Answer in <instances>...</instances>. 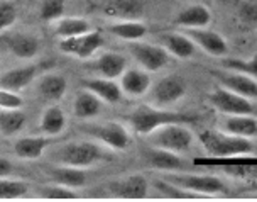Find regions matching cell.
Returning <instances> with one entry per match:
<instances>
[{"label": "cell", "instance_id": "obj_1", "mask_svg": "<svg viewBox=\"0 0 257 202\" xmlns=\"http://www.w3.org/2000/svg\"><path fill=\"white\" fill-rule=\"evenodd\" d=\"M200 143L212 157L228 158L249 155L254 151V143L250 138H242L220 131H203L200 134Z\"/></svg>", "mask_w": 257, "mask_h": 202}, {"label": "cell", "instance_id": "obj_2", "mask_svg": "<svg viewBox=\"0 0 257 202\" xmlns=\"http://www.w3.org/2000/svg\"><path fill=\"white\" fill-rule=\"evenodd\" d=\"M195 117L186 116V114L181 112H173V111H164V109H156L151 107V105H139L134 112L128 117V122H131L132 129H134L137 134L148 136L149 132H153L154 129H158L161 126H166V124H173V122H193Z\"/></svg>", "mask_w": 257, "mask_h": 202}, {"label": "cell", "instance_id": "obj_3", "mask_svg": "<svg viewBox=\"0 0 257 202\" xmlns=\"http://www.w3.org/2000/svg\"><path fill=\"white\" fill-rule=\"evenodd\" d=\"M193 141H195L193 132L181 122L166 124L148 134V143L153 148L174 151V153H183L190 150Z\"/></svg>", "mask_w": 257, "mask_h": 202}, {"label": "cell", "instance_id": "obj_4", "mask_svg": "<svg viewBox=\"0 0 257 202\" xmlns=\"http://www.w3.org/2000/svg\"><path fill=\"white\" fill-rule=\"evenodd\" d=\"M103 157L102 148L90 141H76V143H68L63 146L58 153L59 162L63 165H70L76 168H86L98 162Z\"/></svg>", "mask_w": 257, "mask_h": 202}, {"label": "cell", "instance_id": "obj_5", "mask_svg": "<svg viewBox=\"0 0 257 202\" xmlns=\"http://www.w3.org/2000/svg\"><path fill=\"white\" fill-rule=\"evenodd\" d=\"M81 131L96 138L98 141H102L103 145H107L113 150H125L131 145V134H128L127 127L115 121L88 124V126L81 127Z\"/></svg>", "mask_w": 257, "mask_h": 202}, {"label": "cell", "instance_id": "obj_6", "mask_svg": "<svg viewBox=\"0 0 257 202\" xmlns=\"http://www.w3.org/2000/svg\"><path fill=\"white\" fill-rule=\"evenodd\" d=\"M210 104L220 112L228 114V116H238V114H252L254 105L250 104V99H245L235 92L225 89V87H217L208 94Z\"/></svg>", "mask_w": 257, "mask_h": 202}, {"label": "cell", "instance_id": "obj_7", "mask_svg": "<svg viewBox=\"0 0 257 202\" xmlns=\"http://www.w3.org/2000/svg\"><path fill=\"white\" fill-rule=\"evenodd\" d=\"M166 180L200 195L220 194V192L227 190L225 183L220 180L218 177H213V175H183V173H176V175H168Z\"/></svg>", "mask_w": 257, "mask_h": 202}, {"label": "cell", "instance_id": "obj_8", "mask_svg": "<svg viewBox=\"0 0 257 202\" xmlns=\"http://www.w3.org/2000/svg\"><path fill=\"white\" fill-rule=\"evenodd\" d=\"M103 44V36L100 31H88V33L75 36V38H68L59 41V51L73 54L76 58H90L95 54L96 49Z\"/></svg>", "mask_w": 257, "mask_h": 202}, {"label": "cell", "instance_id": "obj_9", "mask_svg": "<svg viewBox=\"0 0 257 202\" xmlns=\"http://www.w3.org/2000/svg\"><path fill=\"white\" fill-rule=\"evenodd\" d=\"M128 51L146 72H158L168 63L169 54L164 48L149 43H131Z\"/></svg>", "mask_w": 257, "mask_h": 202}, {"label": "cell", "instance_id": "obj_10", "mask_svg": "<svg viewBox=\"0 0 257 202\" xmlns=\"http://www.w3.org/2000/svg\"><path fill=\"white\" fill-rule=\"evenodd\" d=\"M186 80L180 75H168L161 79L153 89V99L158 105H171L186 94Z\"/></svg>", "mask_w": 257, "mask_h": 202}, {"label": "cell", "instance_id": "obj_11", "mask_svg": "<svg viewBox=\"0 0 257 202\" xmlns=\"http://www.w3.org/2000/svg\"><path fill=\"white\" fill-rule=\"evenodd\" d=\"M222 87L245 99H257V82L240 72H212Z\"/></svg>", "mask_w": 257, "mask_h": 202}, {"label": "cell", "instance_id": "obj_12", "mask_svg": "<svg viewBox=\"0 0 257 202\" xmlns=\"http://www.w3.org/2000/svg\"><path fill=\"white\" fill-rule=\"evenodd\" d=\"M188 38L193 43L198 44L203 51H206L210 56H223L228 53V44L223 39L222 34L217 31H210L205 27H198V29H188Z\"/></svg>", "mask_w": 257, "mask_h": 202}, {"label": "cell", "instance_id": "obj_13", "mask_svg": "<svg viewBox=\"0 0 257 202\" xmlns=\"http://www.w3.org/2000/svg\"><path fill=\"white\" fill-rule=\"evenodd\" d=\"M141 0H105L100 7L102 16L117 21H137L142 14Z\"/></svg>", "mask_w": 257, "mask_h": 202}, {"label": "cell", "instance_id": "obj_14", "mask_svg": "<svg viewBox=\"0 0 257 202\" xmlns=\"http://www.w3.org/2000/svg\"><path fill=\"white\" fill-rule=\"evenodd\" d=\"M110 189L117 197H122V199H144V197H148L149 183L144 175L132 173L123 180L113 182Z\"/></svg>", "mask_w": 257, "mask_h": 202}, {"label": "cell", "instance_id": "obj_15", "mask_svg": "<svg viewBox=\"0 0 257 202\" xmlns=\"http://www.w3.org/2000/svg\"><path fill=\"white\" fill-rule=\"evenodd\" d=\"M39 68H41L39 65H27L2 73L0 75V89H6L11 92H19L22 89H26L38 77Z\"/></svg>", "mask_w": 257, "mask_h": 202}, {"label": "cell", "instance_id": "obj_16", "mask_svg": "<svg viewBox=\"0 0 257 202\" xmlns=\"http://www.w3.org/2000/svg\"><path fill=\"white\" fill-rule=\"evenodd\" d=\"M120 89L131 97H142L151 89L149 72L139 68H128L120 75Z\"/></svg>", "mask_w": 257, "mask_h": 202}, {"label": "cell", "instance_id": "obj_17", "mask_svg": "<svg viewBox=\"0 0 257 202\" xmlns=\"http://www.w3.org/2000/svg\"><path fill=\"white\" fill-rule=\"evenodd\" d=\"M83 89L93 92V94L103 102L117 104L122 99V89L117 82L110 79H86L83 80Z\"/></svg>", "mask_w": 257, "mask_h": 202}, {"label": "cell", "instance_id": "obj_18", "mask_svg": "<svg viewBox=\"0 0 257 202\" xmlns=\"http://www.w3.org/2000/svg\"><path fill=\"white\" fill-rule=\"evenodd\" d=\"M73 112L78 119H91L102 112V100L93 92L81 89L76 92V97L73 100Z\"/></svg>", "mask_w": 257, "mask_h": 202}, {"label": "cell", "instance_id": "obj_19", "mask_svg": "<svg viewBox=\"0 0 257 202\" xmlns=\"http://www.w3.org/2000/svg\"><path fill=\"white\" fill-rule=\"evenodd\" d=\"M93 66L103 79L115 80L127 70V59L118 53L107 51V53L100 54V58L96 59Z\"/></svg>", "mask_w": 257, "mask_h": 202}, {"label": "cell", "instance_id": "obj_20", "mask_svg": "<svg viewBox=\"0 0 257 202\" xmlns=\"http://www.w3.org/2000/svg\"><path fill=\"white\" fill-rule=\"evenodd\" d=\"M212 22V12L205 6H190L178 14L176 24L185 27V29H198V27H206Z\"/></svg>", "mask_w": 257, "mask_h": 202}, {"label": "cell", "instance_id": "obj_21", "mask_svg": "<svg viewBox=\"0 0 257 202\" xmlns=\"http://www.w3.org/2000/svg\"><path fill=\"white\" fill-rule=\"evenodd\" d=\"M142 157L153 168L158 170H181L183 168V160L178 157V153L161 148H153V150H144Z\"/></svg>", "mask_w": 257, "mask_h": 202}, {"label": "cell", "instance_id": "obj_22", "mask_svg": "<svg viewBox=\"0 0 257 202\" xmlns=\"http://www.w3.org/2000/svg\"><path fill=\"white\" fill-rule=\"evenodd\" d=\"M6 46L14 56L21 59L34 58L39 51V41L29 34H14L6 39Z\"/></svg>", "mask_w": 257, "mask_h": 202}, {"label": "cell", "instance_id": "obj_23", "mask_svg": "<svg viewBox=\"0 0 257 202\" xmlns=\"http://www.w3.org/2000/svg\"><path fill=\"white\" fill-rule=\"evenodd\" d=\"M51 141L46 136H29V138H21L14 145V151L16 155L22 160H36L44 153V150L48 148Z\"/></svg>", "mask_w": 257, "mask_h": 202}, {"label": "cell", "instance_id": "obj_24", "mask_svg": "<svg viewBox=\"0 0 257 202\" xmlns=\"http://www.w3.org/2000/svg\"><path fill=\"white\" fill-rule=\"evenodd\" d=\"M68 82L59 73H48L39 80L38 90L46 100H59L66 94Z\"/></svg>", "mask_w": 257, "mask_h": 202}, {"label": "cell", "instance_id": "obj_25", "mask_svg": "<svg viewBox=\"0 0 257 202\" xmlns=\"http://www.w3.org/2000/svg\"><path fill=\"white\" fill-rule=\"evenodd\" d=\"M225 132L230 134L242 136V138H252L257 134V119L252 117L250 114H238V116H228V119L223 124Z\"/></svg>", "mask_w": 257, "mask_h": 202}, {"label": "cell", "instance_id": "obj_26", "mask_svg": "<svg viewBox=\"0 0 257 202\" xmlns=\"http://www.w3.org/2000/svg\"><path fill=\"white\" fill-rule=\"evenodd\" d=\"M88 31H91V26L83 17H61L54 26V34L59 39L75 38V36H81Z\"/></svg>", "mask_w": 257, "mask_h": 202}, {"label": "cell", "instance_id": "obj_27", "mask_svg": "<svg viewBox=\"0 0 257 202\" xmlns=\"http://www.w3.org/2000/svg\"><path fill=\"white\" fill-rule=\"evenodd\" d=\"M51 178L59 185L70 187V189H75V187H81L85 185L86 182V175L83 172V168H76V167H70V165H63L59 168H53L51 170Z\"/></svg>", "mask_w": 257, "mask_h": 202}, {"label": "cell", "instance_id": "obj_28", "mask_svg": "<svg viewBox=\"0 0 257 202\" xmlns=\"http://www.w3.org/2000/svg\"><path fill=\"white\" fill-rule=\"evenodd\" d=\"M66 126V116H64L63 109L59 105H51L43 112L41 117V129L48 136H56L63 132Z\"/></svg>", "mask_w": 257, "mask_h": 202}, {"label": "cell", "instance_id": "obj_29", "mask_svg": "<svg viewBox=\"0 0 257 202\" xmlns=\"http://www.w3.org/2000/svg\"><path fill=\"white\" fill-rule=\"evenodd\" d=\"M164 46H166V51L181 59L191 58L195 54V43L185 34H178V33L166 34L164 36Z\"/></svg>", "mask_w": 257, "mask_h": 202}, {"label": "cell", "instance_id": "obj_30", "mask_svg": "<svg viewBox=\"0 0 257 202\" xmlns=\"http://www.w3.org/2000/svg\"><path fill=\"white\" fill-rule=\"evenodd\" d=\"M27 116L21 109H6L0 111V134L14 136L22 131L26 126Z\"/></svg>", "mask_w": 257, "mask_h": 202}, {"label": "cell", "instance_id": "obj_31", "mask_svg": "<svg viewBox=\"0 0 257 202\" xmlns=\"http://www.w3.org/2000/svg\"><path fill=\"white\" fill-rule=\"evenodd\" d=\"M108 33L120 39L137 41L148 34V27L139 21H118L115 24L108 26Z\"/></svg>", "mask_w": 257, "mask_h": 202}, {"label": "cell", "instance_id": "obj_32", "mask_svg": "<svg viewBox=\"0 0 257 202\" xmlns=\"http://www.w3.org/2000/svg\"><path fill=\"white\" fill-rule=\"evenodd\" d=\"M27 190L29 185L26 182L0 177V199H19L27 194Z\"/></svg>", "mask_w": 257, "mask_h": 202}, {"label": "cell", "instance_id": "obj_33", "mask_svg": "<svg viewBox=\"0 0 257 202\" xmlns=\"http://www.w3.org/2000/svg\"><path fill=\"white\" fill-rule=\"evenodd\" d=\"M154 187L158 189L161 194L169 197V199H193V197H200V194H195V192L186 190L183 187L176 185V183L169 182V180H158L154 182Z\"/></svg>", "mask_w": 257, "mask_h": 202}, {"label": "cell", "instance_id": "obj_34", "mask_svg": "<svg viewBox=\"0 0 257 202\" xmlns=\"http://www.w3.org/2000/svg\"><path fill=\"white\" fill-rule=\"evenodd\" d=\"M223 66L233 72H240L257 80V53L252 54L249 59H225Z\"/></svg>", "mask_w": 257, "mask_h": 202}, {"label": "cell", "instance_id": "obj_35", "mask_svg": "<svg viewBox=\"0 0 257 202\" xmlns=\"http://www.w3.org/2000/svg\"><path fill=\"white\" fill-rule=\"evenodd\" d=\"M39 195L43 199H51V200H70L78 199V194H75L70 187L59 185V183H53V185H44L41 187Z\"/></svg>", "mask_w": 257, "mask_h": 202}, {"label": "cell", "instance_id": "obj_36", "mask_svg": "<svg viewBox=\"0 0 257 202\" xmlns=\"http://www.w3.org/2000/svg\"><path fill=\"white\" fill-rule=\"evenodd\" d=\"M64 14V0H43L41 4L39 17L44 22H53L61 19Z\"/></svg>", "mask_w": 257, "mask_h": 202}, {"label": "cell", "instance_id": "obj_37", "mask_svg": "<svg viewBox=\"0 0 257 202\" xmlns=\"http://www.w3.org/2000/svg\"><path fill=\"white\" fill-rule=\"evenodd\" d=\"M223 172L233 178L257 182V165H230V167H223Z\"/></svg>", "mask_w": 257, "mask_h": 202}, {"label": "cell", "instance_id": "obj_38", "mask_svg": "<svg viewBox=\"0 0 257 202\" xmlns=\"http://www.w3.org/2000/svg\"><path fill=\"white\" fill-rule=\"evenodd\" d=\"M17 21V7L9 0H0V31L11 27Z\"/></svg>", "mask_w": 257, "mask_h": 202}, {"label": "cell", "instance_id": "obj_39", "mask_svg": "<svg viewBox=\"0 0 257 202\" xmlns=\"http://www.w3.org/2000/svg\"><path fill=\"white\" fill-rule=\"evenodd\" d=\"M238 17L250 26H257V0H245L238 7Z\"/></svg>", "mask_w": 257, "mask_h": 202}, {"label": "cell", "instance_id": "obj_40", "mask_svg": "<svg viewBox=\"0 0 257 202\" xmlns=\"http://www.w3.org/2000/svg\"><path fill=\"white\" fill-rule=\"evenodd\" d=\"M22 105L24 100L21 95H17V92L0 89V109H21Z\"/></svg>", "mask_w": 257, "mask_h": 202}, {"label": "cell", "instance_id": "obj_41", "mask_svg": "<svg viewBox=\"0 0 257 202\" xmlns=\"http://www.w3.org/2000/svg\"><path fill=\"white\" fill-rule=\"evenodd\" d=\"M12 173V163L7 158L0 157V177H7Z\"/></svg>", "mask_w": 257, "mask_h": 202}]
</instances>
